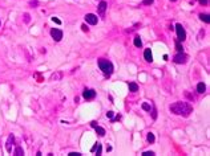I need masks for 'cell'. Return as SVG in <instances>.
Wrapping results in <instances>:
<instances>
[{
    "label": "cell",
    "instance_id": "6da1fadb",
    "mask_svg": "<svg viewBox=\"0 0 210 156\" xmlns=\"http://www.w3.org/2000/svg\"><path fill=\"white\" fill-rule=\"evenodd\" d=\"M170 111L176 115H184V116H187L192 111H193V107L186 102H176L170 105Z\"/></svg>",
    "mask_w": 210,
    "mask_h": 156
},
{
    "label": "cell",
    "instance_id": "7a4b0ae2",
    "mask_svg": "<svg viewBox=\"0 0 210 156\" xmlns=\"http://www.w3.org/2000/svg\"><path fill=\"white\" fill-rule=\"evenodd\" d=\"M98 66H100V69L102 70V73L105 74V75H110V74L113 73V65L110 61L105 60V58H101V60H98Z\"/></svg>",
    "mask_w": 210,
    "mask_h": 156
},
{
    "label": "cell",
    "instance_id": "3957f363",
    "mask_svg": "<svg viewBox=\"0 0 210 156\" xmlns=\"http://www.w3.org/2000/svg\"><path fill=\"white\" fill-rule=\"evenodd\" d=\"M176 31H177V38H178V41H185V38H186V32H185L184 27H182L181 24H177Z\"/></svg>",
    "mask_w": 210,
    "mask_h": 156
},
{
    "label": "cell",
    "instance_id": "277c9868",
    "mask_svg": "<svg viewBox=\"0 0 210 156\" xmlns=\"http://www.w3.org/2000/svg\"><path fill=\"white\" fill-rule=\"evenodd\" d=\"M186 61H187V56L186 54H184L182 52L174 56V62L176 64H185Z\"/></svg>",
    "mask_w": 210,
    "mask_h": 156
},
{
    "label": "cell",
    "instance_id": "5b68a950",
    "mask_svg": "<svg viewBox=\"0 0 210 156\" xmlns=\"http://www.w3.org/2000/svg\"><path fill=\"white\" fill-rule=\"evenodd\" d=\"M85 21L88 24H90V25H95V24H97L98 19H97V16H96V15L88 13V15H85Z\"/></svg>",
    "mask_w": 210,
    "mask_h": 156
},
{
    "label": "cell",
    "instance_id": "8992f818",
    "mask_svg": "<svg viewBox=\"0 0 210 156\" xmlns=\"http://www.w3.org/2000/svg\"><path fill=\"white\" fill-rule=\"evenodd\" d=\"M51 36L53 37V40H55V41H60L61 38H63V32H61L60 29L53 28V29L51 31Z\"/></svg>",
    "mask_w": 210,
    "mask_h": 156
},
{
    "label": "cell",
    "instance_id": "52a82bcc",
    "mask_svg": "<svg viewBox=\"0 0 210 156\" xmlns=\"http://www.w3.org/2000/svg\"><path fill=\"white\" fill-rule=\"evenodd\" d=\"M83 97L85 98V99H93V98L96 97V91L92 90V89H86V90L83 93Z\"/></svg>",
    "mask_w": 210,
    "mask_h": 156
},
{
    "label": "cell",
    "instance_id": "ba28073f",
    "mask_svg": "<svg viewBox=\"0 0 210 156\" xmlns=\"http://www.w3.org/2000/svg\"><path fill=\"white\" fill-rule=\"evenodd\" d=\"M144 57H145V60H146L148 62H152V61H153L152 50H150V49H145V52H144Z\"/></svg>",
    "mask_w": 210,
    "mask_h": 156
},
{
    "label": "cell",
    "instance_id": "9c48e42d",
    "mask_svg": "<svg viewBox=\"0 0 210 156\" xmlns=\"http://www.w3.org/2000/svg\"><path fill=\"white\" fill-rule=\"evenodd\" d=\"M105 9H107V1H100V4H98V12H100V15L105 13Z\"/></svg>",
    "mask_w": 210,
    "mask_h": 156
},
{
    "label": "cell",
    "instance_id": "30bf717a",
    "mask_svg": "<svg viewBox=\"0 0 210 156\" xmlns=\"http://www.w3.org/2000/svg\"><path fill=\"white\" fill-rule=\"evenodd\" d=\"M12 143H13V135H9L8 140H7V151H8L9 153L12 152V150H11V144Z\"/></svg>",
    "mask_w": 210,
    "mask_h": 156
},
{
    "label": "cell",
    "instance_id": "8fae6325",
    "mask_svg": "<svg viewBox=\"0 0 210 156\" xmlns=\"http://www.w3.org/2000/svg\"><path fill=\"white\" fill-rule=\"evenodd\" d=\"M129 90L132 91V93H136V91H138V85L136 82H130L129 83Z\"/></svg>",
    "mask_w": 210,
    "mask_h": 156
},
{
    "label": "cell",
    "instance_id": "7c38bea8",
    "mask_svg": "<svg viewBox=\"0 0 210 156\" xmlns=\"http://www.w3.org/2000/svg\"><path fill=\"white\" fill-rule=\"evenodd\" d=\"M205 90H206V86H205V83L199 82L198 85H197V91L202 94V93H205Z\"/></svg>",
    "mask_w": 210,
    "mask_h": 156
},
{
    "label": "cell",
    "instance_id": "4fadbf2b",
    "mask_svg": "<svg viewBox=\"0 0 210 156\" xmlns=\"http://www.w3.org/2000/svg\"><path fill=\"white\" fill-rule=\"evenodd\" d=\"M96 132H97V135L98 136H104L105 135V130H104L102 127H100V126H96Z\"/></svg>",
    "mask_w": 210,
    "mask_h": 156
},
{
    "label": "cell",
    "instance_id": "5bb4252c",
    "mask_svg": "<svg viewBox=\"0 0 210 156\" xmlns=\"http://www.w3.org/2000/svg\"><path fill=\"white\" fill-rule=\"evenodd\" d=\"M92 152H96L97 155H101V144L100 143H97V144L92 148Z\"/></svg>",
    "mask_w": 210,
    "mask_h": 156
},
{
    "label": "cell",
    "instance_id": "9a60e30c",
    "mask_svg": "<svg viewBox=\"0 0 210 156\" xmlns=\"http://www.w3.org/2000/svg\"><path fill=\"white\" fill-rule=\"evenodd\" d=\"M199 19H201L202 21H205V23H210V19H209V15H206V13H201L199 15Z\"/></svg>",
    "mask_w": 210,
    "mask_h": 156
},
{
    "label": "cell",
    "instance_id": "2e32d148",
    "mask_svg": "<svg viewBox=\"0 0 210 156\" xmlns=\"http://www.w3.org/2000/svg\"><path fill=\"white\" fill-rule=\"evenodd\" d=\"M134 45L137 46V48H140V46L142 45V41H141V38H140V36H136L134 37Z\"/></svg>",
    "mask_w": 210,
    "mask_h": 156
},
{
    "label": "cell",
    "instance_id": "e0dca14e",
    "mask_svg": "<svg viewBox=\"0 0 210 156\" xmlns=\"http://www.w3.org/2000/svg\"><path fill=\"white\" fill-rule=\"evenodd\" d=\"M15 155L17 156H20V155H24V151L21 147H16V150H15Z\"/></svg>",
    "mask_w": 210,
    "mask_h": 156
},
{
    "label": "cell",
    "instance_id": "ac0fdd59",
    "mask_svg": "<svg viewBox=\"0 0 210 156\" xmlns=\"http://www.w3.org/2000/svg\"><path fill=\"white\" fill-rule=\"evenodd\" d=\"M148 142H149V143H153V142H154V135H153L152 132L148 134Z\"/></svg>",
    "mask_w": 210,
    "mask_h": 156
},
{
    "label": "cell",
    "instance_id": "d6986e66",
    "mask_svg": "<svg viewBox=\"0 0 210 156\" xmlns=\"http://www.w3.org/2000/svg\"><path fill=\"white\" fill-rule=\"evenodd\" d=\"M142 108H144L145 111H150V105L149 103H142Z\"/></svg>",
    "mask_w": 210,
    "mask_h": 156
},
{
    "label": "cell",
    "instance_id": "ffe728a7",
    "mask_svg": "<svg viewBox=\"0 0 210 156\" xmlns=\"http://www.w3.org/2000/svg\"><path fill=\"white\" fill-rule=\"evenodd\" d=\"M176 48H177V50H178V52H182V49H184V48H182V45L178 43V41H176Z\"/></svg>",
    "mask_w": 210,
    "mask_h": 156
},
{
    "label": "cell",
    "instance_id": "44dd1931",
    "mask_svg": "<svg viewBox=\"0 0 210 156\" xmlns=\"http://www.w3.org/2000/svg\"><path fill=\"white\" fill-rule=\"evenodd\" d=\"M154 155V152H152V151H146V152L142 153V156H153Z\"/></svg>",
    "mask_w": 210,
    "mask_h": 156
},
{
    "label": "cell",
    "instance_id": "7402d4cb",
    "mask_svg": "<svg viewBox=\"0 0 210 156\" xmlns=\"http://www.w3.org/2000/svg\"><path fill=\"white\" fill-rule=\"evenodd\" d=\"M29 20H31L29 15L28 13H24V21H25V23H29Z\"/></svg>",
    "mask_w": 210,
    "mask_h": 156
},
{
    "label": "cell",
    "instance_id": "603a6c76",
    "mask_svg": "<svg viewBox=\"0 0 210 156\" xmlns=\"http://www.w3.org/2000/svg\"><path fill=\"white\" fill-rule=\"evenodd\" d=\"M52 20L55 21V23H56V24H61V21H60V20H59L57 17H52Z\"/></svg>",
    "mask_w": 210,
    "mask_h": 156
},
{
    "label": "cell",
    "instance_id": "cb8c5ba5",
    "mask_svg": "<svg viewBox=\"0 0 210 156\" xmlns=\"http://www.w3.org/2000/svg\"><path fill=\"white\" fill-rule=\"evenodd\" d=\"M107 116H108V118H113V111H108Z\"/></svg>",
    "mask_w": 210,
    "mask_h": 156
},
{
    "label": "cell",
    "instance_id": "d4e9b609",
    "mask_svg": "<svg viewBox=\"0 0 210 156\" xmlns=\"http://www.w3.org/2000/svg\"><path fill=\"white\" fill-rule=\"evenodd\" d=\"M199 1V4H202V5H206L207 4V0H198Z\"/></svg>",
    "mask_w": 210,
    "mask_h": 156
},
{
    "label": "cell",
    "instance_id": "484cf974",
    "mask_svg": "<svg viewBox=\"0 0 210 156\" xmlns=\"http://www.w3.org/2000/svg\"><path fill=\"white\" fill-rule=\"evenodd\" d=\"M81 28H83V31H84V32H88V27H86L85 24H83V25H81Z\"/></svg>",
    "mask_w": 210,
    "mask_h": 156
},
{
    "label": "cell",
    "instance_id": "4316f807",
    "mask_svg": "<svg viewBox=\"0 0 210 156\" xmlns=\"http://www.w3.org/2000/svg\"><path fill=\"white\" fill-rule=\"evenodd\" d=\"M69 156H81V155H80V153H77V152H76V153L75 152H71V153H69Z\"/></svg>",
    "mask_w": 210,
    "mask_h": 156
},
{
    "label": "cell",
    "instance_id": "83f0119b",
    "mask_svg": "<svg viewBox=\"0 0 210 156\" xmlns=\"http://www.w3.org/2000/svg\"><path fill=\"white\" fill-rule=\"evenodd\" d=\"M156 118H157V111L153 110V119H156Z\"/></svg>",
    "mask_w": 210,
    "mask_h": 156
},
{
    "label": "cell",
    "instance_id": "f1b7e54d",
    "mask_svg": "<svg viewBox=\"0 0 210 156\" xmlns=\"http://www.w3.org/2000/svg\"><path fill=\"white\" fill-rule=\"evenodd\" d=\"M153 3V0H144V4H150Z\"/></svg>",
    "mask_w": 210,
    "mask_h": 156
},
{
    "label": "cell",
    "instance_id": "f546056e",
    "mask_svg": "<svg viewBox=\"0 0 210 156\" xmlns=\"http://www.w3.org/2000/svg\"><path fill=\"white\" fill-rule=\"evenodd\" d=\"M90 124H92V127H96V126H97V123H96V122H92Z\"/></svg>",
    "mask_w": 210,
    "mask_h": 156
},
{
    "label": "cell",
    "instance_id": "4dcf8cb0",
    "mask_svg": "<svg viewBox=\"0 0 210 156\" xmlns=\"http://www.w3.org/2000/svg\"><path fill=\"white\" fill-rule=\"evenodd\" d=\"M172 1H177V0H172Z\"/></svg>",
    "mask_w": 210,
    "mask_h": 156
},
{
    "label": "cell",
    "instance_id": "1f68e13d",
    "mask_svg": "<svg viewBox=\"0 0 210 156\" xmlns=\"http://www.w3.org/2000/svg\"><path fill=\"white\" fill-rule=\"evenodd\" d=\"M0 24H1V23H0Z\"/></svg>",
    "mask_w": 210,
    "mask_h": 156
}]
</instances>
